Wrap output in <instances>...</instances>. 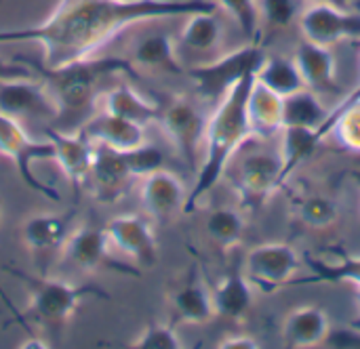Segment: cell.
<instances>
[{
	"mask_svg": "<svg viewBox=\"0 0 360 349\" xmlns=\"http://www.w3.org/2000/svg\"><path fill=\"white\" fill-rule=\"evenodd\" d=\"M217 11H207V13H192L186 15V23L179 32V44L186 46L192 53L209 55L221 44L224 27L221 21L215 15Z\"/></svg>",
	"mask_w": 360,
	"mask_h": 349,
	"instance_id": "28",
	"label": "cell"
},
{
	"mask_svg": "<svg viewBox=\"0 0 360 349\" xmlns=\"http://www.w3.org/2000/svg\"><path fill=\"white\" fill-rule=\"evenodd\" d=\"M259 341L249 335H230L217 343V349H259Z\"/></svg>",
	"mask_w": 360,
	"mask_h": 349,
	"instance_id": "38",
	"label": "cell"
},
{
	"mask_svg": "<svg viewBox=\"0 0 360 349\" xmlns=\"http://www.w3.org/2000/svg\"><path fill=\"white\" fill-rule=\"evenodd\" d=\"M32 70L17 61H0V78H11V76H30Z\"/></svg>",
	"mask_w": 360,
	"mask_h": 349,
	"instance_id": "40",
	"label": "cell"
},
{
	"mask_svg": "<svg viewBox=\"0 0 360 349\" xmlns=\"http://www.w3.org/2000/svg\"><path fill=\"white\" fill-rule=\"evenodd\" d=\"M103 230L110 244L127 255L135 268H154L158 263V242L150 219L127 213L112 217Z\"/></svg>",
	"mask_w": 360,
	"mask_h": 349,
	"instance_id": "13",
	"label": "cell"
},
{
	"mask_svg": "<svg viewBox=\"0 0 360 349\" xmlns=\"http://www.w3.org/2000/svg\"><path fill=\"white\" fill-rule=\"evenodd\" d=\"M255 76H247L240 80L217 105L215 112L207 120L205 129V154L200 158L196 181L192 190H188L186 209L184 213L190 215L198 209V204L205 200L209 192L215 190V185L221 181L226 171L230 169L234 156L243 150V145L253 139L249 120H247V95L253 84Z\"/></svg>",
	"mask_w": 360,
	"mask_h": 349,
	"instance_id": "2",
	"label": "cell"
},
{
	"mask_svg": "<svg viewBox=\"0 0 360 349\" xmlns=\"http://www.w3.org/2000/svg\"><path fill=\"white\" fill-rule=\"evenodd\" d=\"M80 131L95 143L105 145L118 152L133 150L141 143H146V129L139 124H133L124 118H118L110 112H99L86 118L80 124Z\"/></svg>",
	"mask_w": 360,
	"mask_h": 349,
	"instance_id": "22",
	"label": "cell"
},
{
	"mask_svg": "<svg viewBox=\"0 0 360 349\" xmlns=\"http://www.w3.org/2000/svg\"><path fill=\"white\" fill-rule=\"evenodd\" d=\"M293 61L300 67V74L306 82V88L314 93H342L338 82V59L331 46H323L310 40H302L295 46Z\"/></svg>",
	"mask_w": 360,
	"mask_h": 349,
	"instance_id": "20",
	"label": "cell"
},
{
	"mask_svg": "<svg viewBox=\"0 0 360 349\" xmlns=\"http://www.w3.org/2000/svg\"><path fill=\"white\" fill-rule=\"evenodd\" d=\"M356 101H360V74H359V82H356V86L333 107V110H329V114H335V112H342V110H346L348 105H352V103H356Z\"/></svg>",
	"mask_w": 360,
	"mask_h": 349,
	"instance_id": "41",
	"label": "cell"
},
{
	"mask_svg": "<svg viewBox=\"0 0 360 349\" xmlns=\"http://www.w3.org/2000/svg\"><path fill=\"white\" fill-rule=\"evenodd\" d=\"M114 2H133V0H114Z\"/></svg>",
	"mask_w": 360,
	"mask_h": 349,
	"instance_id": "48",
	"label": "cell"
},
{
	"mask_svg": "<svg viewBox=\"0 0 360 349\" xmlns=\"http://www.w3.org/2000/svg\"><path fill=\"white\" fill-rule=\"evenodd\" d=\"M297 221L310 230H329L340 219V206L333 198L321 194H308L295 202Z\"/></svg>",
	"mask_w": 360,
	"mask_h": 349,
	"instance_id": "33",
	"label": "cell"
},
{
	"mask_svg": "<svg viewBox=\"0 0 360 349\" xmlns=\"http://www.w3.org/2000/svg\"><path fill=\"white\" fill-rule=\"evenodd\" d=\"M348 175V179L356 185V190H359V194H360V166L359 169H352V171H348L346 173Z\"/></svg>",
	"mask_w": 360,
	"mask_h": 349,
	"instance_id": "44",
	"label": "cell"
},
{
	"mask_svg": "<svg viewBox=\"0 0 360 349\" xmlns=\"http://www.w3.org/2000/svg\"><path fill=\"white\" fill-rule=\"evenodd\" d=\"M169 303L173 310L175 324L202 327V324H209L217 316L211 291L200 278L196 265H192L188 274L177 282V287L169 293Z\"/></svg>",
	"mask_w": 360,
	"mask_h": 349,
	"instance_id": "16",
	"label": "cell"
},
{
	"mask_svg": "<svg viewBox=\"0 0 360 349\" xmlns=\"http://www.w3.org/2000/svg\"><path fill=\"white\" fill-rule=\"evenodd\" d=\"M205 232L219 251L228 253L243 242L247 232V219L240 209L221 206L209 213L205 221Z\"/></svg>",
	"mask_w": 360,
	"mask_h": 349,
	"instance_id": "31",
	"label": "cell"
},
{
	"mask_svg": "<svg viewBox=\"0 0 360 349\" xmlns=\"http://www.w3.org/2000/svg\"><path fill=\"white\" fill-rule=\"evenodd\" d=\"M101 97H103L105 112H110L118 118H124L143 129L158 122V112H160L158 101L146 99L129 84H118V86L105 91Z\"/></svg>",
	"mask_w": 360,
	"mask_h": 349,
	"instance_id": "26",
	"label": "cell"
},
{
	"mask_svg": "<svg viewBox=\"0 0 360 349\" xmlns=\"http://www.w3.org/2000/svg\"><path fill=\"white\" fill-rule=\"evenodd\" d=\"M110 246L112 244L105 236V230L99 225L86 223V225L70 232V236L63 244V255L82 272L110 270V272H118L122 276H139V268L118 261L112 255Z\"/></svg>",
	"mask_w": 360,
	"mask_h": 349,
	"instance_id": "11",
	"label": "cell"
},
{
	"mask_svg": "<svg viewBox=\"0 0 360 349\" xmlns=\"http://www.w3.org/2000/svg\"><path fill=\"white\" fill-rule=\"evenodd\" d=\"M21 349H49L51 345L44 341V339H40V337H36V335H30V339L27 341H23L21 345H19Z\"/></svg>",
	"mask_w": 360,
	"mask_h": 349,
	"instance_id": "42",
	"label": "cell"
},
{
	"mask_svg": "<svg viewBox=\"0 0 360 349\" xmlns=\"http://www.w3.org/2000/svg\"><path fill=\"white\" fill-rule=\"evenodd\" d=\"M211 297L215 314L232 322H243L253 308V287L240 265H234L224 274V278L213 287Z\"/></svg>",
	"mask_w": 360,
	"mask_h": 349,
	"instance_id": "23",
	"label": "cell"
},
{
	"mask_svg": "<svg viewBox=\"0 0 360 349\" xmlns=\"http://www.w3.org/2000/svg\"><path fill=\"white\" fill-rule=\"evenodd\" d=\"M329 110L321 101L319 93L310 88H302L283 99V129L300 126V129H316L321 131L327 122Z\"/></svg>",
	"mask_w": 360,
	"mask_h": 349,
	"instance_id": "30",
	"label": "cell"
},
{
	"mask_svg": "<svg viewBox=\"0 0 360 349\" xmlns=\"http://www.w3.org/2000/svg\"><path fill=\"white\" fill-rule=\"evenodd\" d=\"M319 133L323 139L331 135L342 150L360 154V101L348 105L342 112L329 114Z\"/></svg>",
	"mask_w": 360,
	"mask_h": 349,
	"instance_id": "32",
	"label": "cell"
},
{
	"mask_svg": "<svg viewBox=\"0 0 360 349\" xmlns=\"http://www.w3.org/2000/svg\"><path fill=\"white\" fill-rule=\"evenodd\" d=\"M76 217V209L68 213H38L23 221L21 225V240L25 249L40 261L51 263L72 232V221Z\"/></svg>",
	"mask_w": 360,
	"mask_h": 349,
	"instance_id": "15",
	"label": "cell"
},
{
	"mask_svg": "<svg viewBox=\"0 0 360 349\" xmlns=\"http://www.w3.org/2000/svg\"><path fill=\"white\" fill-rule=\"evenodd\" d=\"M232 185L238 194L243 211H262L285 185L281 156L270 152H253L243 156L232 171Z\"/></svg>",
	"mask_w": 360,
	"mask_h": 349,
	"instance_id": "7",
	"label": "cell"
},
{
	"mask_svg": "<svg viewBox=\"0 0 360 349\" xmlns=\"http://www.w3.org/2000/svg\"><path fill=\"white\" fill-rule=\"evenodd\" d=\"M122 158L135 179H143L165 166V154L152 143H141L133 150H124Z\"/></svg>",
	"mask_w": 360,
	"mask_h": 349,
	"instance_id": "36",
	"label": "cell"
},
{
	"mask_svg": "<svg viewBox=\"0 0 360 349\" xmlns=\"http://www.w3.org/2000/svg\"><path fill=\"white\" fill-rule=\"evenodd\" d=\"M127 59L137 67V72L148 70V72H160L171 76L186 74V65L179 59L175 38L162 29H150L141 34L133 42Z\"/></svg>",
	"mask_w": 360,
	"mask_h": 349,
	"instance_id": "19",
	"label": "cell"
},
{
	"mask_svg": "<svg viewBox=\"0 0 360 349\" xmlns=\"http://www.w3.org/2000/svg\"><path fill=\"white\" fill-rule=\"evenodd\" d=\"M158 101V126L184 160V164L196 175L200 164V147L205 141L207 116L186 95H169Z\"/></svg>",
	"mask_w": 360,
	"mask_h": 349,
	"instance_id": "6",
	"label": "cell"
},
{
	"mask_svg": "<svg viewBox=\"0 0 360 349\" xmlns=\"http://www.w3.org/2000/svg\"><path fill=\"white\" fill-rule=\"evenodd\" d=\"M0 301H2V303H4V308H6V310L11 312L13 320H15V322H17V324H19V327H21V329H23V331H25L27 335H34V331H32V329L27 327V320H25V316H23V314H21V312H19V310H17V308L13 305V301H11V299L6 297V293H4V289H2V284H0Z\"/></svg>",
	"mask_w": 360,
	"mask_h": 349,
	"instance_id": "39",
	"label": "cell"
},
{
	"mask_svg": "<svg viewBox=\"0 0 360 349\" xmlns=\"http://www.w3.org/2000/svg\"><path fill=\"white\" fill-rule=\"evenodd\" d=\"M283 145H281V162H283V181L287 183L293 173L304 166L323 143V137L316 129H300V126H285L283 131Z\"/></svg>",
	"mask_w": 360,
	"mask_h": 349,
	"instance_id": "27",
	"label": "cell"
},
{
	"mask_svg": "<svg viewBox=\"0 0 360 349\" xmlns=\"http://www.w3.org/2000/svg\"><path fill=\"white\" fill-rule=\"evenodd\" d=\"M217 11L215 0H59L36 25L0 29V44L34 42L46 67H61L97 55L110 40L137 23Z\"/></svg>",
	"mask_w": 360,
	"mask_h": 349,
	"instance_id": "1",
	"label": "cell"
},
{
	"mask_svg": "<svg viewBox=\"0 0 360 349\" xmlns=\"http://www.w3.org/2000/svg\"><path fill=\"white\" fill-rule=\"evenodd\" d=\"M302 36L323 46H335L344 40H360V13L331 4H310L300 15Z\"/></svg>",
	"mask_w": 360,
	"mask_h": 349,
	"instance_id": "12",
	"label": "cell"
},
{
	"mask_svg": "<svg viewBox=\"0 0 360 349\" xmlns=\"http://www.w3.org/2000/svg\"><path fill=\"white\" fill-rule=\"evenodd\" d=\"M352 8H354V11H359V13H360V0H354V2H352Z\"/></svg>",
	"mask_w": 360,
	"mask_h": 349,
	"instance_id": "46",
	"label": "cell"
},
{
	"mask_svg": "<svg viewBox=\"0 0 360 349\" xmlns=\"http://www.w3.org/2000/svg\"><path fill=\"white\" fill-rule=\"evenodd\" d=\"M15 278H19L27 289V316L49 329L59 333L76 314L78 305L89 299H108L110 295L95 284H68L57 278H49L44 274L32 276L19 268H6Z\"/></svg>",
	"mask_w": 360,
	"mask_h": 349,
	"instance_id": "4",
	"label": "cell"
},
{
	"mask_svg": "<svg viewBox=\"0 0 360 349\" xmlns=\"http://www.w3.org/2000/svg\"><path fill=\"white\" fill-rule=\"evenodd\" d=\"M0 114L23 122H53L59 107L42 80L30 76L0 78Z\"/></svg>",
	"mask_w": 360,
	"mask_h": 349,
	"instance_id": "10",
	"label": "cell"
},
{
	"mask_svg": "<svg viewBox=\"0 0 360 349\" xmlns=\"http://www.w3.org/2000/svg\"><path fill=\"white\" fill-rule=\"evenodd\" d=\"M304 2H310V4H331V6H340V8H348V6H352L354 0H304Z\"/></svg>",
	"mask_w": 360,
	"mask_h": 349,
	"instance_id": "43",
	"label": "cell"
},
{
	"mask_svg": "<svg viewBox=\"0 0 360 349\" xmlns=\"http://www.w3.org/2000/svg\"><path fill=\"white\" fill-rule=\"evenodd\" d=\"M356 308H359L360 312V287H356Z\"/></svg>",
	"mask_w": 360,
	"mask_h": 349,
	"instance_id": "45",
	"label": "cell"
},
{
	"mask_svg": "<svg viewBox=\"0 0 360 349\" xmlns=\"http://www.w3.org/2000/svg\"><path fill=\"white\" fill-rule=\"evenodd\" d=\"M0 221H2V202H0Z\"/></svg>",
	"mask_w": 360,
	"mask_h": 349,
	"instance_id": "47",
	"label": "cell"
},
{
	"mask_svg": "<svg viewBox=\"0 0 360 349\" xmlns=\"http://www.w3.org/2000/svg\"><path fill=\"white\" fill-rule=\"evenodd\" d=\"M0 2H2V0H0Z\"/></svg>",
	"mask_w": 360,
	"mask_h": 349,
	"instance_id": "49",
	"label": "cell"
},
{
	"mask_svg": "<svg viewBox=\"0 0 360 349\" xmlns=\"http://www.w3.org/2000/svg\"><path fill=\"white\" fill-rule=\"evenodd\" d=\"M135 349H184V341L177 335L175 322H150L131 341Z\"/></svg>",
	"mask_w": 360,
	"mask_h": 349,
	"instance_id": "34",
	"label": "cell"
},
{
	"mask_svg": "<svg viewBox=\"0 0 360 349\" xmlns=\"http://www.w3.org/2000/svg\"><path fill=\"white\" fill-rule=\"evenodd\" d=\"M0 154L6 156L15 164L17 175L30 190L42 194L44 198L53 202H61L59 192L53 185L40 181L32 171V164L36 160H49V158L53 160V145L49 139L46 141L32 139L19 120H13L0 114Z\"/></svg>",
	"mask_w": 360,
	"mask_h": 349,
	"instance_id": "8",
	"label": "cell"
},
{
	"mask_svg": "<svg viewBox=\"0 0 360 349\" xmlns=\"http://www.w3.org/2000/svg\"><path fill=\"white\" fill-rule=\"evenodd\" d=\"M259 2V19L276 29L289 27L302 15L304 0H257Z\"/></svg>",
	"mask_w": 360,
	"mask_h": 349,
	"instance_id": "37",
	"label": "cell"
},
{
	"mask_svg": "<svg viewBox=\"0 0 360 349\" xmlns=\"http://www.w3.org/2000/svg\"><path fill=\"white\" fill-rule=\"evenodd\" d=\"M255 80L268 86L272 93L281 95L283 99L306 88L297 63L293 61V57L287 55H266V59L255 72Z\"/></svg>",
	"mask_w": 360,
	"mask_h": 349,
	"instance_id": "29",
	"label": "cell"
},
{
	"mask_svg": "<svg viewBox=\"0 0 360 349\" xmlns=\"http://www.w3.org/2000/svg\"><path fill=\"white\" fill-rule=\"evenodd\" d=\"M240 27L247 40H257L259 36V2L257 0H215Z\"/></svg>",
	"mask_w": 360,
	"mask_h": 349,
	"instance_id": "35",
	"label": "cell"
},
{
	"mask_svg": "<svg viewBox=\"0 0 360 349\" xmlns=\"http://www.w3.org/2000/svg\"><path fill=\"white\" fill-rule=\"evenodd\" d=\"M188 190L184 181L160 169L141 179V204L146 213L156 221H171L186 209Z\"/></svg>",
	"mask_w": 360,
	"mask_h": 349,
	"instance_id": "18",
	"label": "cell"
},
{
	"mask_svg": "<svg viewBox=\"0 0 360 349\" xmlns=\"http://www.w3.org/2000/svg\"><path fill=\"white\" fill-rule=\"evenodd\" d=\"M264 59L266 46L259 40H249L245 46L213 57L211 61L186 67V76L192 80L196 95L202 101L217 105L240 80L255 76Z\"/></svg>",
	"mask_w": 360,
	"mask_h": 349,
	"instance_id": "5",
	"label": "cell"
},
{
	"mask_svg": "<svg viewBox=\"0 0 360 349\" xmlns=\"http://www.w3.org/2000/svg\"><path fill=\"white\" fill-rule=\"evenodd\" d=\"M306 268L310 270L308 276H297L289 287H304V284H354L360 287V255H348L338 251L335 261H325L312 255H304Z\"/></svg>",
	"mask_w": 360,
	"mask_h": 349,
	"instance_id": "25",
	"label": "cell"
},
{
	"mask_svg": "<svg viewBox=\"0 0 360 349\" xmlns=\"http://www.w3.org/2000/svg\"><path fill=\"white\" fill-rule=\"evenodd\" d=\"M135 177L131 175L122 152L105 147V145H95L93 152V164H91V175H89V187L93 196L103 202V204H114L118 202Z\"/></svg>",
	"mask_w": 360,
	"mask_h": 349,
	"instance_id": "17",
	"label": "cell"
},
{
	"mask_svg": "<svg viewBox=\"0 0 360 349\" xmlns=\"http://www.w3.org/2000/svg\"><path fill=\"white\" fill-rule=\"evenodd\" d=\"M245 110L253 139H270L283 131V97L255 78L249 88Z\"/></svg>",
	"mask_w": 360,
	"mask_h": 349,
	"instance_id": "24",
	"label": "cell"
},
{
	"mask_svg": "<svg viewBox=\"0 0 360 349\" xmlns=\"http://www.w3.org/2000/svg\"><path fill=\"white\" fill-rule=\"evenodd\" d=\"M44 137L53 145V160L59 164L63 175L68 177L74 198L78 200L82 190L89 183L91 164H93V152L95 143L78 129L76 133H65L61 129H44Z\"/></svg>",
	"mask_w": 360,
	"mask_h": 349,
	"instance_id": "14",
	"label": "cell"
},
{
	"mask_svg": "<svg viewBox=\"0 0 360 349\" xmlns=\"http://www.w3.org/2000/svg\"><path fill=\"white\" fill-rule=\"evenodd\" d=\"M302 268L300 253L287 242H268L253 246L245 257V276L253 289L264 295H272L278 289L289 287Z\"/></svg>",
	"mask_w": 360,
	"mask_h": 349,
	"instance_id": "9",
	"label": "cell"
},
{
	"mask_svg": "<svg viewBox=\"0 0 360 349\" xmlns=\"http://www.w3.org/2000/svg\"><path fill=\"white\" fill-rule=\"evenodd\" d=\"M331 335V320L319 305L293 308L283 320L281 339L289 349H310L325 343Z\"/></svg>",
	"mask_w": 360,
	"mask_h": 349,
	"instance_id": "21",
	"label": "cell"
},
{
	"mask_svg": "<svg viewBox=\"0 0 360 349\" xmlns=\"http://www.w3.org/2000/svg\"><path fill=\"white\" fill-rule=\"evenodd\" d=\"M17 63L38 74L40 80L46 84L49 93L53 95L59 116L72 122H84L91 118L97 99L103 95V84L118 74L135 76L137 67L127 57H86L80 61H72L61 67H46L40 59H32L25 55H15Z\"/></svg>",
	"mask_w": 360,
	"mask_h": 349,
	"instance_id": "3",
	"label": "cell"
}]
</instances>
